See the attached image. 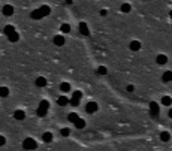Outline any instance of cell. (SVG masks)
Here are the masks:
<instances>
[{
	"mask_svg": "<svg viewBox=\"0 0 172 151\" xmlns=\"http://www.w3.org/2000/svg\"><path fill=\"white\" fill-rule=\"evenodd\" d=\"M23 148L24 150H36L37 148V144L35 139H31V138H25L23 141Z\"/></svg>",
	"mask_w": 172,
	"mask_h": 151,
	"instance_id": "6da1fadb",
	"label": "cell"
},
{
	"mask_svg": "<svg viewBox=\"0 0 172 151\" xmlns=\"http://www.w3.org/2000/svg\"><path fill=\"white\" fill-rule=\"evenodd\" d=\"M78 29H79V33H81L82 36H88L90 35L88 27H87V24H85V23H79L78 24Z\"/></svg>",
	"mask_w": 172,
	"mask_h": 151,
	"instance_id": "7a4b0ae2",
	"label": "cell"
},
{
	"mask_svg": "<svg viewBox=\"0 0 172 151\" xmlns=\"http://www.w3.org/2000/svg\"><path fill=\"white\" fill-rule=\"evenodd\" d=\"M85 111H87L88 114L96 112V111H97V103H96V102H88L87 106H85Z\"/></svg>",
	"mask_w": 172,
	"mask_h": 151,
	"instance_id": "3957f363",
	"label": "cell"
},
{
	"mask_svg": "<svg viewBox=\"0 0 172 151\" xmlns=\"http://www.w3.org/2000/svg\"><path fill=\"white\" fill-rule=\"evenodd\" d=\"M159 105L156 103V102H151V105H150V114L153 115V117H157L159 115Z\"/></svg>",
	"mask_w": 172,
	"mask_h": 151,
	"instance_id": "277c9868",
	"label": "cell"
},
{
	"mask_svg": "<svg viewBox=\"0 0 172 151\" xmlns=\"http://www.w3.org/2000/svg\"><path fill=\"white\" fill-rule=\"evenodd\" d=\"M3 14H5L6 17L14 15V8H12L11 5H6V6H3Z\"/></svg>",
	"mask_w": 172,
	"mask_h": 151,
	"instance_id": "5b68a950",
	"label": "cell"
},
{
	"mask_svg": "<svg viewBox=\"0 0 172 151\" xmlns=\"http://www.w3.org/2000/svg\"><path fill=\"white\" fill-rule=\"evenodd\" d=\"M162 81H163V82H171V81H172V72H171V70H166V72H163Z\"/></svg>",
	"mask_w": 172,
	"mask_h": 151,
	"instance_id": "8992f818",
	"label": "cell"
},
{
	"mask_svg": "<svg viewBox=\"0 0 172 151\" xmlns=\"http://www.w3.org/2000/svg\"><path fill=\"white\" fill-rule=\"evenodd\" d=\"M129 48H130L132 51H139V48H141V42H139V41H132L130 45H129Z\"/></svg>",
	"mask_w": 172,
	"mask_h": 151,
	"instance_id": "52a82bcc",
	"label": "cell"
},
{
	"mask_svg": "<svg viewBox=\"0 0 172 151\" xmlns=\"http://www.w3.org/2000/svg\"><path fill=\"white\" fill-rule=\"evenodd\" d=\"M156 61H157V64H166L168 63V57L165 54H159L157 58H156Z\"/></svg>",
	"mask_w": 172,
	"mask_h": 151,
	"instance_id": "ba28073f",
	"label": "cell"
},
{
	"mask_svg": "<svg viewBox=\"0 0 172 151\" xmlns=\"http://www.w3.org/2000/svg\"><path fill=\"white\" fill-rule=\"evenodd\" d=\"M30 17H31V19H41L44 15H42V12H41V9H35L30 14Z\"/></svg>",
	"mask_w": 172,
	"mask_h": 151,
	"instance_id": "9c48e42d",
	"label": "cell"
},
{
	"mask_svg": "<svg viewBox=\"0 0 172 151\" xmlns=\"http://www.w3.org/2000/svg\"><path fill=\"white\" fill-rule=\"evenodd\" d=\"M54 43H56V45H58V47H62V45H64V36H62V35H57V36H54Z\"/></svg>",
	"mask_w": 172,
	"mask_h": 151,
	"instance_id": "30bf717a",
	"label": "cell"
},
{
	"mask_svg": "<svg viewBox=\"0 0 172 151\" xmlns=\"http://www.w3.org/2000/svg\"><path fill=\"white\" fill-rule=\"evenodd\" d=\"M57 103L60 105V106H66V105L69 103L68 96H60V97H58V100H57Z\"/></svg>",
	"mask_w": 172,
	"mask_h": 151,
	"instance_id": "8fae6325",
	"label": "cell"
},
{
	"mask_svg": "<svg viewBox=\"0 0 172 151\" xmlns=\"http://www.w3.org/2000/svg\"><path fill=\"white\" fill-rule=\"evenodd\" d=\"M14 118H15V120H24V118H25V114H24V111H15V112H14Z\"/></svg>",
	"mask_w": 172,
	"mask_h": 151,
	"instance_id": "7c38bea8",
	"label": "cell"
},
{
	"mask_svg": "<svg viewBox=\"0 0 172 151\" xmlns=\"http://www.w3.org/2000/svg\"><path fill=\"white\" fill-rule=\"evenodd\" d=\"M36 85H37V87H45V85H47V80H45L44 76L36 78Z\"/></svg>",
	"mask_w": 172,
	"mask_h": 151,
	"instance_id": "4fadbf2b",
	"label": "cell"
},
{
	"mask_svg": "<svg viewBox=\"0 0 172 151\" xmlns=\"http://www.w3.org/2000/svg\"><path fill=\"white\" fill-rule=\"evenodd\" d=\"M39 9H41V12H42V15H44V17L50 15V12H51V8H50V6H47V5L41 6V8H39Z\"/></svg>",
	"mask_w": 172,
	"mask_h": 151,
	"instance_id": "5bb4252c",
	"label": "cell"
},
{
	"mask_svg": "<svg viewBox=\"0 0 172 151\" xmlns=\"http://www.w3.org/2000/svg\"><path fill=\"white\" fill-rule=\"evenodd\" d=\"M74 124H75L76 129H84V127H85V121L82 120V118H78V120H76Z\"/></svg>",
	"mask_w": 172,
	"mask_h": 151,
	"instance_id": "9a60e30c",
	"label": "cell"
},
{
	"mask_svg": "<svg viewBox=\"0 0 172 151\" xmlns=\"http://www.w3.org/2000/svg\"><path fill=\"white\" fill-rule=\"evenodd\" d=\"M47 112H48V109L47 108H42V106H39L37 111H36L37 117H45V115H47Z\"/></svg>",
	"mask_w": 172,
	"mask_h": 151,
	"instance_id": "2e32d148",
	"label": "cell"
},
{
	"mask_svg": "<svg viewBox=\"0 0 172 151\" xmlns=\"http://www.w3.org/2000/svg\"><path fill=\"white\" fill-rule=\"evenodd\" d=\"M42 139H44V142H51L52 141V133L51 132H45L42 135Z\"/></svg>",
	"mask_w": 172,
	"mask_h": 151,
	"instance_id": "e0dca14e",
	"label": "cell"
},
{
	"mask_svg": "<svg viewBox=\"0 0 172 151\" xmlns=\"http://www.w3.org/2000/svg\"><path fill=\"white\" fill-rule=\"evenodd\" d=\"M60 90L63 91V93H69V91H70V84H68V82H62Z\"/></svg>",
	"mask_w": 172,
	"mask_h": 151,
	"instance_id": "ac0fdd59",
	"label": "cell"
},
{
	"mask_svg": "<svg viewBox=\"0 0 172 151\" xmlns=\"http://www.w3.org/2000/svg\"><path fill=\"white\" fill-rule=\"evenodd\" d=\"M9 96V88L8 87H0V97H8Z\"/></svg>",
	"mask_w": 172,
	"mask_h": 151,
	"instance_id": "d6986e66",
	"label": "cell"
},
{
	"mask_svg": "<svg viewBox=\"0 0 172 151\" xmlns=\"http://www.w3.org/2000/svg\"><path fill=\"white\" fill-rule=\"evenodd\" d=\"M14 31H15V29H14V25H11V24H8V25H6V27H5V35H6V36H9L11 33H14Z\"/></svg>",
	"mask_w": 172,
	"mask_h": 151,
	"instance_id": "ffe728a7",
	"label": "cell"
},
{
	"mask_svg": "<svg viewBox=\"0 0 172 151\" xmlns=\"http://www.w3.org/2000/svg\"><path fill=\"white\" fill-rule=\"evenodd\" d=\"M8 39H9L11 42H17L18 39H19V35L17 33V31H14V33H11V35L8 36Z\"/></svg>",
	"mask_w": 172,
	"mask_h": 151,
	"instance_id": "44dd1931",
	"label": "cell"
},
{
	"mask_svg": "<svg viewBox=\"0 0 172 151\" xmlns=\"http://www.w3.org/2000/svg\"><path fill=\"white\" fill-rule=\"evenodd\" d=\"M162 103L165 105V106H169V105L172 103V99H171L169 96H163L162 97Z\"/></svg>",
	"mask_w": 172,
	"mask_h": 151,
	"instance_id": "7402d4cb",
	"label": "cell"
},
{
	"mask_svg": "<svg viewBox=\"0 0 172 151\" xmlns=\"http://www.w3.org/2000/svg\"><path fill=\"white\" fill-rule=\"evenodd\" d=\"M78 118H79V117H78V114H75V112H70V114L68 115V120H69V121H72V123H75V121L78 120Z\"/></svg>",
	"mask_w": 172,
	"mask_h": 151,
	"instance_id": "603a6c76",
	"label": "cell"
},
{
	"mask_svg": "<svg viewBox=\"0 0 172 151\" xmlns=\"http://www.w3.org/2000/svg\"><path fill=\"white\" fill-rule=\"evenodd\" d=\"M160 139H162L163 142H166V141L171 139V135H169L168 132H162V133H160Z\"/></svg>",
	"mask_w": 172,
	"mask_h": 151,
	"instance_id": "cb8c5ba5",
	"label": "cell"
},
{
	"mask_svg": "<svg viewBox=\"0 0 172 151\" xmlns=\"http://www.w3.org/2000/svg\"><path fill=\"white\" fill-rule=\"evenodd\" d=\"M130 5L129 3H123L121 5V12H124V14H127V12H130Z\"/></svg>",
	"mask_w": 172,
	"mask_h": 151,
	"instance_id": "d4e9b609",
	"label": "cell"
},
{
	"mask_svg": "<svg viewBox=\"0 0 172 151\" xmlns=\"http://www.w3.org/2000/svg\"><path fill=\"white\" fill-rule=\"evenodd\" d=\"M60 30H62V33H69V31H70V25L69 24H62Z\"/></svg>",
	"mask_w": 172,
	"mask_h": 151,
	"instance_id": "484cf974",
	"label": "cell"
},
{
	"mask_svg": "<svg viewBox=\"0 0 172 151\" xmlns=\"http://www.w3.org/2000/svg\"><path fill=\"white\" fill-rule=\"evenodd\" d=\"M79 100H81V99H76V97L72 96V99H69V103L72 105V106H78V105H79Z\"/></svg>",
	"mask_w": 172,
	"mask_h": 151,
	"instance_id": "4316f807",
	"label": "cell"
},
{
	"mask_svg": "<svg viewBox=\"0 0 172 151\" xmlns=\"http://www.w3.org/2000/svg\"><path fill=\"white\" fill-rule=\"evenodd\" d=\"M97 72H99L100 75H106V73H108V70H106V67H105V66H100V67L97 69Z\"/></svg>",
	"mask_w": 172,
	"mask_h": 151,
	"instance_id": "83f0119b",
	"label": "cell"
},
{
	"mask_svg": "<svg viewBox=\"0 0 172 151\" xmlns=\"http://www.w3.org/2000/svg\"><path fill=\"white\" fill-rule=\"evenodd\" d=\"M39 106H42V108H47V109H48V108H50V102H48V100H42L41 103H39Z\"/></svg>",
	"mask_w": 172,
	"mask_h": 151,
	"instance_id": "f1b7e54d",
	"label": "cell"
},
{
	"mask_svg": "<svg viewBox=\"0 0 172 151\" xmlns=\"http://www.w3.org/2000/svg\"><path fill=\"white\" fill-rule=\"evenodd\" d=\"M60 133H62V136H69V133H70V130L64 127V129H62V130H60Z\"/></svg>",
	"mask_w": 172,
	"mask_h": 151,
	"instance_id": "f546056e",
	"label": "cell"
},
{
	"mask_svg": "<svg viewBox=\"0 0 172 151\" xmlns=\"http://www.w3.org/2000/svg\"><path fill=\"white\" fill-rule=\"evenodd\" d=\"M72 96L76 97V99H81V97H82V93H81V91H74V94H72Z\"/></svg>",
	"mask_w": 172,
	"mask_h": 151,
	"instance_id": "4dcf8cb0",
	"label": "cell"
},
{
	"mask_svg": "<svg viewBox=\"0 0 172 151\" xmlns=\"http://www.w3.org/2000/svg\"><path fill=\"white\" fill-rule=\"evenodd\" d=\"M5 144H6V139H5V136H2V135H0V147H3Z\"/></svg>",
	"mask_w": 172,
	"mask_h": 151,
	"instance_id": "1f68e13d",
	"label": "cell"
},
{
	"mask_svg": "<svg viewBox=\"0 0 172 151\" xmlns=\"http://www.w3.org/2000/svg\"><path fill=\"white\" fill-rule=\"evenodd\" d=\"M127 91H133V85H127V88H126Z\"/></svg>",
	"mask_w": 172,
	"mask_h": 151,
	"instance_id": "d6a6232c",
	"label": "cell"
},
{
	"mask_svg": "<svg viewBox=\"0 0 172 151\" xmlns=\"http://www.w3.org/2000/svg\"><path fill=\"white\" fill-rule=\"evenodd\" d=\"M66 3H68V5H72L74 2H72V0H66Z\"/></svg>",
	"mask_w": 172,
	"mask_h": 151,
	"instance_id": "836d02e7",
	"label": "cell"
},
{
	"mask_svg": "<svg viewBox=\"0 0 172 151\" xmlns=\"http://www.w3.org/2000/svg\"><path fill=\"white\" fill-rule=\"evenodd\" d=\"M169 117H171V118H172V108H171V109H169Z\"/></svg>",
	"mask_w": 172,
	"mask_h": 151,
	"instance_id": "e575fe53",
	"label": "cell"
},
{
	"mask_svg": "<svg viewBox=\"0 0 172 151\" xmlns=\"http://www.w3.org/2000/svg\"><path fill=\"white\" fill-rule=\"evenodd\" d=\"M169 17H171V18H172V11H171V14H169Z\"/></svg>",
	"mask_w": 172,
	"mask_h": 151,
	"instance_id": "d590c367",
	"label": "cell"
}]
</instances>
